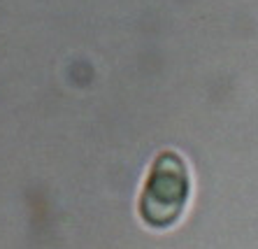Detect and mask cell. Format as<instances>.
Returning a JSON list of instances; mask_svg holds the SVG:
<instances>
[{
	"instance_id": "cell-1",
	"label": "cell",
	"mask_w": 258,
	"mask_h": 249,
	"mask_svg": "<svg viewBox=\"0 0 258 249\" xmlns=\"http://www.w3.org/2000/svg\"><path fill=\"white\" fill-rule=\"evenodd\" d=\"M191 196V177L177 152H161L151 163L138 201V214L154 231L172 228Z\"/></svg>"
}]
</instances>
